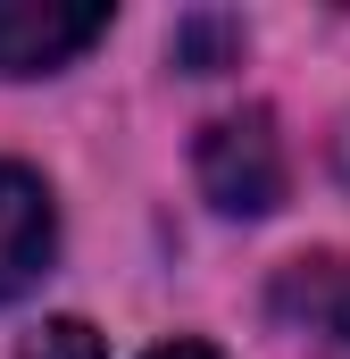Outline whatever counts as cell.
Returning a JSON list of instances; mask_svg holds the SVG:
<instances>
[{
  "instance_id": "6da1fadb",
  "label": "cell",
  "mask_w": 350,
  "mask_h": 359,
  "mask_svg": "<svg viewBox=\"0 0 350 359\" xmlns=\"http://www.w3.org/2000/svg\"><path fill=\"white\" fill-rule=\"evenodd\" d=\"M284 184H292V168H284V134L267 109H234L200 134V192L225 217H267L284 201Z\"/></svg>"
},
{
  "instance_id": "8992f818",
  "label": "cell",
  "mask_w": 350,
  "mask_h": 359,
  "mask_svg": "<svg viewBox=\"0 0 350 359\" xmlns=\"http://www.w3.org/2000/svg\"><path fill=\"white\" fill-rule=\"evenodd\" d=\"M17 359H100V334H92L84 318H59V326H42Z\"/></svg>"
},
{
  "instance_id": "5b68a950",
  "label": "cell",
  "mask_w": 350,
  "mask_h": 359,
  "mask_svg": "<svg viewBox=\"0 0 350 359\" xmlns=\"http://www.w3.org/2000/svg\"><path fill=\"white\" fill-rule=\"evenodd\" d=\"M234 59H242V17H217V8L175 17V67L217 76V67H234Z\"/></svg>"
},
{
  "instance_id": "52a82bcc",
  "label": "cell",
  "mask_w": 350,
  "mask_h": 359,
  "mask_svg": "<svg viewBox=\"0 0 350 359\" xmlns=\"http://www.w3.org/2000/svg\"><path fill=\"white\" fill-rule=\"evenodd\" d=\"M142 359H217L209 343H159V351H142Z\"/></svg>"
},
{
  "instance_id": "3957f363",
  "label": "cell",
  "mask_w": 350,
  "mask_h": 359,
  "mask_svg": "<svg viewBox=\"0 0 350 359\" xmlns=\"http://www.w3.org/2000/svg\"><path fill=\"white\" fill-rule=\"evenodd\" d=\"M108 34V8H59V0H0V76H50L84 59Z\"/></svg>"
},
{
  "instance_id": "7a4b0ae2",
  "label": "cell",
  "mask_w": 350,
  "mask_h": 359,
  "mask_svg": "<svg viewBox=\"0 0 350 359\" xmlns=\"http://www.w3.org/2000/svg\"><path fill=\"white\" fill-rule=\"evenodd\" d=\"M267 318L284 343L317 359H350V251H309L267 284Z\"/></svg>"
},
{
  "instance_id": "277c9868",
  "label": "cell",
  "mask_w": 350,
  "mask_h": 359,
  "mask_svg": "<svg viewBox=\"0 0 350 359\" xmlns=\"http://www.w3.org/2000/svg\"><path fill=\"white\" fill-rule=\"evenodd\" d=\"M50 251H59V209H50L42 176L17 168V159H0V309L42 284Z\"/></svg>"
}]
</instances>
